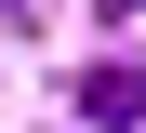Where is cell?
I'll list each match as a JSON object with an SVG mask.
<instances>
[{
    "label": "cell",
    "mask_w": 146,
    "mask_h": 133,
    "mask_svg": "<svg viewBox=\"0 0 146 133\" xmlns=\"http://www.w3.org/2000/svg\"><path fill=\"white\" fill-rule=\"evenodd\" d=\"M80 106H93V133H133L146 120V53H106V67L80 80Z\"/></svg>",
    "instance_id": "cell-1"
}]
</instances>
